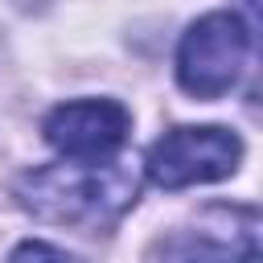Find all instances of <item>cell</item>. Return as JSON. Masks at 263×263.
<instances>
[{"label":"cell","instance_id":"cell-1","mask_svg":"<svg viewBox=\"0 0 263 263\" xmlns=\"http://www.w3.org/2000/svg\"><path fill=\"white\" fill-rule=\"evenodd\" d=\"M140 193V164L119 152L107 160H66L33 168L16 181V201L53 226H107Z\"/></svg>","mask_w":263,"mask_h":263},{"label":"cell","instance_id":"cell-2","mask_svg":"<svg viewBox=\"0 0 263 263\" xmlns=\"http://www.w3.org/2000/svg\"><path fill=\"white\" fill-rule=\"evenodd\" d=\"M255 49V29L238 12L197 16L177 45V82L193 99H222L238 86Z\"/></svg>","mask_w":263,"mask_h":263},{"label":"cell","instance_id":"cell-3","mask_svg":"<svg viewBox=\"0 0 263 263\" xmlns=\"http://www.w3.org/2000/svg\"><path fill=\"white\" fill-rule=\"evenodd\" d=\"M242 164V140L226 127H173L164 132L144 160V173L160 189H189L234 177Z\"/></svg>","mask_w":263,"mask_h":263},{"label":"cell","instance_id":"cell-4","mask_svg":"<svg viewBox=\"0 0 263 263\" xmlns=\"http://www.w3.org/2000/svg\"><path fill=\"white\" fill-rule=\"evenodd\" d=\"M132 115L115 99H74L41 119L45 144L66 160H107L127 144Z\"/></svg>","mask_w":263,"mask_h":263},{"label":"cell","instance_id":"cell-5","mask_svg":"<svg viewBox=\"0 0 263 263\" xmlns=\"http://www.w3.org/2000/svg\"><path fill=\"white\" fill-rule=\"evenodd\" d=\"M168 259H255L259 255V210L251 205H214L197 214L193 226L177 230L156 247Z\"/></svg>","mask_w":263,"mask_h":263},{"label":"cell","instance_id":"cell-6","mask_svg":"<svg viewBox=\"0 0 263 263\" xmlns=\"http://www.w3.org/2000/svg\"><path fill=\"white\" fill-rule=\"evenodd\" d=\"M12 259H70L66 247H49V242H21L12 251Z\"/></svg>","mask_w":263,"mask_h":263}]
</instances>
